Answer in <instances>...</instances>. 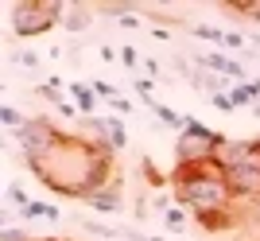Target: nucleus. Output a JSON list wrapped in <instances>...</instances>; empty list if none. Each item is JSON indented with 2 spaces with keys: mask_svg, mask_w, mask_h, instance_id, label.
I'll return each mask as SVG.
<instances>
[{
  "mask_svg": "<svg viewBox=\"0 0 260 241\" xmlns=\"http://www.w3.org/2000/svg\"><path fill=\"white\" fill-rule=\"evenodd\" d=\"M31 175L62 198H78L86 202L89 195H98L113 183V148L105 140L82 136V132H66L43 160H31Z\"/></svg>",
  "mask_w": 260,
  "mask_h": 241,
  "instance_id": "obj_1",
  "label": "nucleus"
},
{
  "mask_svg": "<svg viewBox=\"0 0 260 241\" xmlns=\"http://www.w3.org/2000/svg\"><path fill=\"white\" fill-rule=\"evenodd\" d=\"M171 198H175V206L190 210L194 222L241 206L233 198V191H229L225 167L217 160H210V164H175L171 167Z\"/></svg>",
  "mask_w": 260,
  "mask_h": 241,
  "instance_id": "obj_2",
  "label": "nucleus"
},
{
  "mask_svg": "<svg viewBox=\"0 0 260 241\" xmlns=\"http://www.w3.org/2000/svg\"><path fill=\"white\" fill-rule=\"evenodd\" d=\"M225 136L214 129H206L202 120L186 117V129L179 132V140H175V160L179 164H210V160H217L221 156V148H225Z\"/></svg>",
  "mask_w": 260,
  "mask_h": 241,
  "instance_id": "obj_3",
  "label": "nucleus"
},
{
  "mask_svg": "<svg viewBox=\"0 0 260 241\" xmlns=\"http://www.w3.org/2000/svg\"><path fill=\"white\" fill-rule=\"evenodd\" d=\"M66 16L58 0H16L12 4V32L20 39H39Z\"/></svg>",
  "mask_w": 260,
  "mask_h": 241,
  "instance_id": "obj_4",
  "label": "nucleus"
},
{
  "mask_svg": "<svg viewBox=\"0 0 260 241\" xmlns=\"http://www.w3.org/2000/svg\"><path fill=\"white\" fill-rule=\"evenodd\" d=\"M62 136H66L62 125H54L51 117H27V125L16 132V140H20L23 156H27V164H31V160H43V156L51 152Z\"/></svg>",
  "mask_w": 260,
  "mask_h": 241,
  "instance_id": "obj_5",
  "label": "nucleus"
},
{
  "mask_svg": "<svg viewBox=\"0 0 260 241\" xmlns=\"http://www.w3.org/2000/svg\"><path fill=\"white\" fill-rule=\"evenodd\" d=\"M86 206H93V210H101V214H117L120 206H124V198H120V187H117V179L105 187V191H98V195H89L86 198Z\"/></svg>",
  "mask_w": 260,
  "mask_h": 241,
  "instance_id": "obj_6",
  "label": "nucleus"
},
{
  "mask_svg": "<svg viewBox=\"0 0 260 241\" xmlns=\"http://www.w3.org/2000/svg\"><path fill=\"white\" fill-rule=\"evenodd\" d=\"M70 94H74V105L82 117H93V109H98V94H93V86H86V82H70Z\"/></svg>",
  "mask_w": 260,
  "mask_h": 241,
  "instance_id": "obj_7",
  "label": "nucleus"
},
{
  "mask_svg": "<svg viewBox=\"0 0 260 241\" xmlns=\"http://www.w3.org/2000/svg\"><path fill=\"white\" fill-rule=\"evenodd\" d=\"M105 144L113 148V152L128 148V132H124V125H120L117 117H105Z\"/></svg>",
  "mask_w": 260,
  "mask_h": 241,
  "instance_id": "obj_8",
  "label": "nucleus"
},
{
  "mask_svg": "<svg viewBox=\"0 0 260 241\" xmlns=\"http://www.w3.org/2000/svg\"><path fill=\"white\" fill-rule=\"evenodd\" d=\"M144 105H148V109H152L155 117L163 120V125H171V129H186V117H179V113H175V109H167V105H163V101L148 98V101H144Z\"/></svg>",
  "mask_w": 260,
  "mask_h": 241,
  "instance_id": "obj_9",
  "label": "nucleus"
},
{
  "mask_svg": "<svg viewBox=\"0 0 260 241\" xmlns=\"http://www.w3.org/2000/svg\"><path fill=\"white\" fill-rule=\"evenodd\" d=\"M20 218H47V222H54V218H62V214H58V206H51V202H27V206L20 210Z\"/></svg>",
  "mask_w": 260,
  "mask_h": 241,
  "instance_id": "obj_10",
  "label": "nucleus"
},
{
  "mask_svg": "<svg viewBox=\"0 0 260 241\" xmlns=\"http://www.w3.org/2000/svg\"><path fill=\"white\" fill-rule=\"evenodd\" d=\"M89 16H93V8H66L62 27H66V32H82V27L89 23Z\"/></svg>",
  "mask_w": 260,
  "mask_h": 241,
  "instance_id": "obj_11",
  "label": "nucleus"
},
{
  "mask_svg": "<svg viewBox=\"0 0 260 241\" xmlns=\"http://www.w3.org/2000/svg\"><path fill=\"white\" fill-rule=\"evenodd\" d=\"M140 175L148 179V187H171V175H163V171L152 164V160H148V156L140 160Z\"/></svg>",
  "mask_w": 260,
  "mask_h": 241,
  "instance_id": "obj_12",
  "label": "nucleus"
},
{
  "mask_svg": "<svg viewBox=\"0 0 260 241\" xmlns=\"http://www.w3.org/2000/svg\"><path fill=\"white\" fill-rule=\"evenodd\" d=\"M186 214H190V210H183V206H171L167 214H163V226H167L171 233H186V222H190Z\"/></svg>",
  "mask_w": 260,
  "mask_h": 241,
  "instance_id": "obj_13",
  "label": "nucleus"
},
{
  "mask_svg": "<svg viewBox=\"0 0 260 241\" xmlns=\"http://www.w3.org/2000/svg\"><path fill=\"white\" fill-rule=\"evenodd\" d=\"M82 230L93 233V237H101V241H117V237H120V230H113V226H101V222H93V218H82Z\"/></svg>",
  "mask_w": 260,
  "mask_h": 241,
  "instance_id": "obj_14",
  "label": "nucleus"
},
{
  "mask_svg": "<svg viewBox=\"0 0 260 241\" xmlns=\"http://www.w3.org/2000/svg\"><path fill=\"white\" fill-rule=\"evenodd\" d=\"M0 120H4V129H12V132H20L23 125H27V117H23L16 105H4V109H0Z\"/></svg>",
  "mask_w": 260,
  "mask_h": 241,
  "instance_id": "obj_15",
  "label": "nucleus"
},
{
  "mask_svg": "<svg viewBox=\"0 0 260 241\" xmlns=\"http://www.w3.org/2000/svg\"><path fill=\"white\" fill-rule=\"evenodd\" d=\"M194 35L206 39V43H225V32H221V27H210V23H194Z\"/></svg>",
  "mask_w": 260,
  "mask_h": 241,
  "instance_id": "obj_16",
  "label": "nucleus"
},
{
  "mask_svg": "<svg viewBox=\"0 0 260 241\" xmlns=\"http://www.w3.org/2000/svg\"><path fill=\"white\" fill-rule=\"evenodd\" d=\"M140 63H144V58L136 55V47H128V43L120 47V66H128V70H136V66H140Z\"/></svg>",
  "mask_w": 260,
  "mask_h": 241,
  "instance_id": "obj_17",
  "label": "nucleus"
},
{
  "mask_svg": "<svg viewBox=\"0 0 260 241\" xmlns=\"http://www.w3.org/2000/svg\"><path fill=\"white\" fill-rule=\"evenodd\" d=\"M8 202H12V206H16V210H23V206H27V202H31V198L23 195V187H20V183H12V187H8Z\"/></svg>",
  "mask_w": 260,
  "mask_h": 241,
  "instance_id": "obj_18",
  "label": "nucleus"
},
{
  "mask_svg": "<svg viewBox=\"0 0 260 241\" xmlns=\"http://www.w3.org/2000/svg\"><path fill=\"white\" fill-rule=\"evenodd\" d=\"M93 94H98V98H105V101L120 98V89H117V86H109V82H101V78H98V82H93Z\"/></svg>",
  "mask_w": 260,
  "mask_h": 241,
  "instance_id": "obj_19",
  "label": "nucleus"
},
{
  "mask_svg": "<svg viewBox=\"0 0 260 241\" xmlns=\"http://www.w3.org/2000/svg\"><path fill=\"white\" fill-rule=\"evenodd\" d=\"M210 105H214V109H221V113H233V109H237L229 94H214V98H210Z\"/></svg>",
  "mask_w": 260,
  "mask_h": 241,
  "instance_id": "obj_20",
  "label": "nucleus"
},
{
  "mask_svg": "<svg viewBox=\"0 0 260 241\" xmlns=\"http://www.w3.org/2000/svg\"><path fill=\"white\" fill-rule=\"evenodd\" d=\"M245 43H249V39H245L241 32H225V43H221V47H229V51H241Z\"/></svg>",
  "mask_w": 260,
  "mask_h": 241,
  "instance_id": "obj_21",
  "label": "nucleus"
},
{
  "mask_svg": "<svg viewBox=\"0 0 260 241\" xmlns=\"http://www.w3.org/2000/svg\"><path fill=\"white\" fill-rule=\"evenodd\" d=\"M16 63H20V66H31V70H35V66H39V55H35V51H20V55H16Z\"/></svg>",
  "mask_w": 260,
  "mask_h": 241,
  "instance_id": "obj_22",
  "label": "nucleus"
},
{
  "mask_svg": "<svg viewBox=\"0 0 260 241\" xmlns=\"http://www.w3.org/2000/svg\"><path fill=\"white\" fill-rule=\"evenodd\" d=\"M109 105H113L117 113H132V101H128V98H113Z\"/></svg>",
  "mask_w": 260,
  "mask_h": 241,
  "instance_id": "obj_23",
  "label": "nucleus"
},
{
  "mask_svg": "<svg viewBox=\"0 0 260 241\" xmlns=\"http://www.w3.org/2000/svg\"><path fill=\"white\" fill-rule=\"evenodd\" d=\"M144 70H148V78H159L163 70H159V63H155V58H144Z\"/></svg>",
  "mask_w": 260,
  "mask_h": 241,
  "instance_id": "obj_24",
  "label": "nucleus"
},
{
  "mask_svg": "<svg viewBox=\"0 0 260 241\" xmlns=\"http://www.w3.org/2000/svg\"><path fill=\"white\" fill-rule=\"evenodd\" d=\"M98 55H101V58H109V63H113V58H120V51H113V47H109V43H101V47H98Z\"/></svg>",
  "mask_w": 260,
  "mask_h": 241,
  "instance_id": "obj_25",
  "label": "nucleus"
},
{
  "mask_svg": "<svg viewBox=\"0 0 260 241\" xmlns=\"http://www.w3.org/2000/svg\"><path fill=\"white\" fill-rule=\"evenodd\" d=\"M245 214H249L252 222H260V202H252V206H245Z\"/></svg>",
  "mask_w": 260,
  "mask_h": 241,
  "instance_id": "obj_26",
  "label": "nucleus"
},
{
  "mask_svg": "<svg viewBox=\"0 0 260 241\" xmlns=\"http://www.w3.org/2000/svg\"><path fill=\"white\" fill-rule=\"evenodd\" d=\"M252 117H260V101H256V105H252Z\"/></svg>",
  "mask_w": 260,
  "mask_h": 241,
  "instance_id": "obj_27",
  "label": "nucleus"
}]
</instances>
